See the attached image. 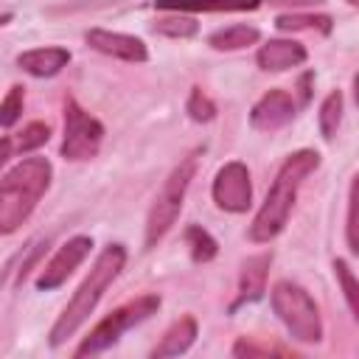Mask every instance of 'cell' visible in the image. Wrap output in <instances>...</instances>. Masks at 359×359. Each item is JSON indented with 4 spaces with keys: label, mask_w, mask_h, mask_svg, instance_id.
Masks as SVG:
<instances>
[{
    "label": "cell",
    "mask_w": 359,
    "mask_h": 359,
    "mask_svg": "<svg viewBox=\"0 0 359 359\" xmlns=\"http://www.w3.org/2000/svg\"><path fill=\"white\" fill-rule=\"evenodd\" d=\"M342 109H345V98H342V90H331L323 104H320V112H317V126H320V135L325 140H334L339 123H342Z\"/></svg>",
    "instance_id": "44dd1931"
},
{
    "label": "cell",
    "mask_w": 359,
    "mask_h": 359,
    "mask_svg": "<svg viewBox=\"0 0 359 359\" xmlns=\"http://www.w3.org/2000/svg\"><path fill=\"white\" fill-rule=\"evenodd\" d=\"M123 266H126V247L123 244H107L98 252L90 272L84 275V280L79 283V289L73 292V297L67 300V306L62 309L56 323L50 325V331H48L50 348H59L62 342H67L87 323V317L95 311L104 292L115 283V278L123 272Z\"/></svg>",
    "instance_id": "7a4b0ae2"
},
{
    "label": "cell",
    "mask_w": 359,
    "mask_h": 359,
    "mask_svg": "<svg viewBox=\"0 0 359 359\" xmlns=\"http://www.w3.org/2000/svg\"><path fill=\"white\" fill-rule=\"evenodd\" d=\"M154 34L171 36V39H191L199 34V22L191 14L182 11H165V17L154 20Z\"/></svg>",
    "instance_id": "7402d4cb"
},
{
    "label": "cell",
    "mask_w": 359,
    "mask_h": 359,
    "mask_svg": "<svg viewBox=\"0 0 359 359\" xmlns=\"http://www.w3.org/2000/svg\"><path fill=\"white\" fill-rule=\"evenodd\" d=\"M264 0H154L157 11L182 14H227V11H255Z\"/></svg>",
    "instance_id": "e0dca14e"
},
{
    "label": "cell",
    "mask_w": 359,
    "mask_h": 359,
    "mask_svg": "<svg viewBox=\"0 0 359 359\" xmlns=\"http://www.w3.org/2000/svg\"><path fill=\"white\" fill-rule=\"evenodd\" d=\"M182 241L188 247V255L194 264H208L219 255V241L199 224H188L185 233H182Z\"/></svg>",
    "instance_id": "ffe728a7"
},
{
    "label": "cell",
    "mask_w": 359,
    "mask_h": 359,
    "mask_svg": "<svg viewBox=\"0 0 359 359\" xmlns=\"http://www.w3.org/2000/svg\"><path fill=\"white\" fill-rule=\"evenodd\" d=\"M269 300L272 311L278 314V320L294 342L317 345L323 339V317L309 289H303L294 280H278L269 292Z\"/></svg>",
    "instance_id": "8992f818"
},
{
    "label": "cell",
    "mask_w": 359,
    "mask_h": 359,
    "mask_svg": "<svg viewBox=\"0 0 359 359\" xmlns=\"http://www.w3.org/2000/svg\"><path fill=\"white\" fill-rule=\"evenodd\" d=\"M269 6H317L323 0H266Z\"/></svg>",
    "instance_id": "f546056e"
},
{
    "label": "cell",
    "mask_w": 359,
    "mask_h": 359,
    "mask_svg": "<svg viewBox=\"0 0 359 359\" xmlns=\"http://www.w3.org/2000/svg\"><path fill=\"white\" fill-rule=\"evenodd\" d=\"M160 303H163V300H160V294H154V292H146V294H137L135 300L121 303L118 309H112L104 320H98V323L90 328V334L76 345L73 356L81 359V356H98V353L109 351L112 345L121 342V337H123L129 328H135V325H140L143 320H149L151 314H157Z\"/></svg>",
    "instance_id": "5b68a950"
},
{
    "label": "cell",
    "mask_w": 359,
    "mask_h": 359,
    "mask_svg": "<svg viewBox=\"0 0 359 359\" xmlns=\"http://www.w3.org/2000/svg\"><path fill=\"white\" fill-rule=\"evenodd\" d=\"M84 42L104 53V56H112V59H121V62H129V65H143L149 59V48L140 36H132V34H121V31H107V28H90L84 34Z\"/></svg>",
    "instance_id": "8fae6325"
},
{
    "label": "cell",
    "mask_w": 359,
    "mask_h": 359,
    "mask_svg": "<svg viewBox=\"0 0 359 359\" xmlns=\"http://www.w3.org/2000/svg\"><path fill=\"white\" fill-rule=\"evenodd\" d=\"M22 107H25V87L14 84L6 93V98L0 101V126L3 129H11L22 118Z\"/></svg>",
    "instance_id": "484cf974"
},
{
    "label": "cell",
    "mask_w": 359,
    "mask_h": 359,
    "mask_svg": "<svg viewBox=\"0 0 359 359\" xmlns=\"http://www.w3.org/2000/svg\"><path fill=\"white\" fill-rule=\"evenodd\" d=\"M185 112H188L191 121L208 123V121L216 118L219 109H216V104L210 101V95H208L202 87H191V93H188V98H185Z\"/></svg>",
    "instance_id": "cb8c5ba5"
},
{
    "label": "cell",
    "mask_w": 359,
    "mask_h": 359,
    "mask_svg": "<svg viewBox=\"0 0 359 359\" xmlns=\"http://www.w3.org/2000/svg\"><path fill=\"white\" fill-rule=\"evenodd\" d=\"M48 140H50V126H48L45 121H31V123H25L17 135H3V137H0V168H3L11 157L36 151V149L45 146Z\"/></svg>",
    "instance_id": "2e32d148"
},
{
    "label": "cell",
    "mask_w": 359,
    "mask_h": 359,
    "mask_svg": "<svg viewBox=\"0 0 359 359\" xmlns=\"http://www.w3.org/2000/svg\"><path fill=\"white\" fill-rule=\"evenodd\" d=\"M199 337V323L194 314H182L180 320H174L165 334L160 337V342L151 348V359H165V356H180L185 351H191V345Z\"/></svg>",
    "instance_id": "9a60e30c"
},
{
    "label": "cell",
    "mask_w": 359,
    "mask_h": 359,
    "mask_svg": "<svg viewBox=\"0 0 359 359\" xmlns=\"http://www.w3.org/2000/svg\"><path fill=\"white\" fill-rule=\"evenodd\" d=\"M320 163H323V157L317 149H297L280 163L261 208L255 210V216L247 227V238L252 244H269L272 238H278L283 233L303 180L311 177L320 168Z\"/></svg>",
    "instance_id": "6da1fadb"
},
{
    "label": "cell",
    "mask_w": 359,
    "mask_h": 359,
    "mask_svg": "<svg viewBox=\"0 0 359 359\" xmlns=\"http://www.w3.org/2000/svg\"><path fill=\"white\" fill-rule=\"evenodd\" d=\"M67 62H70V50L62 45H45V48H31L17 53V67L34 79H50L62 73Z\"/></svg>",
    "instance_id": "5bb4252c"
},
{
    "label": "cell",
    "mask_w": 359,
    "mask_h": 359,
    "mask_svg": "<svg viewBox=\"0 0 359 359\" xmlns=\"http://www.w3.org/2000/svg\"><path fill=\"white\" fill-rule=\"evenodd\" d=\"M309 59V50L303 42L292 39V36H278V39H266L258 53H255V65L266 73H283L292 67H300Z\"/></svg>",
    "instance_id": "7c38bea8"
},
{
    "label": "cell",
    "mask_w": 359,
    "mask_h": 359,
    "mask_svg": "<svg viewBox=\"0 0 359 359\" xmlns=\"http://www.w3.org/2000/svg\"><path fill=\"white\" fill-rule=\"evenodd\" d=\"M261 39V31L255 25H247V22H236V25H227V28H219L208 36V45L213 50H244L250 45H255Z\"/></svg>",
    "instance_id": "ac0fdd59"
},
{
    "label": "cell",
    "mask_w": 359,
    "mask_h": 359,
    "mask_svg": "<svg viewBox=\"0 0 359 359\" xmlns=\"http://www.w3.org/2000/svg\"><path fill=\"white\" fill-rule=\"evenodd\" d=\"M53 165L45 157H22L0 177V236L17 233L48 194Z\"/></svg>",
    "instance_id": "3957f363"
},
{
    "label": "cell",
    "mask_w": 359,
    "mask_h": 359,
    "mask_svg": "<svg viewBox=\"0 0 359 359\" xmlns=\"http://www.w3.org/2000/svg\"><path fill=\"white\" fill-rule=\"evenodd\" d=\"M334 275H337V283H339V289H342V297H345V303H348V311L353 314V317H359V300H356V278H353V269L348 266V261L345 258H337L334 261Z\"/></svg>",
    "instance_id": "d4e9b609"
},
{
    "label": "cell",
    "mask_w": 359,
    "mask_h": 359,
    "mask_svg": "<svg viewBox=\"0 0 359 359\" xmlns=\"http://www.w3.org/2000/svg\"><path fill=\"white\" fill-rule=\"evenodd\" d=\"M233 356H238V359H264V356H289L292 351L289 348H283V345H269V342H258L255 337H238L236 342H233V351H230Z\"/></svg>",
    "instance_id": "603a6c76"
},
{
    "label": "cell",
    "mask_w": 359,
    "mask_h": 359,
    "mask_svg": "<svg viewBox=\"0 0 359 359\" xmlns=\"http://www.w3.org/2000/svg\"><path fill=\"white\" fill-rule=\"evenodd\" d=\"M297 115V104L294 95L289 90H266L250 109V123L258 132H278L286 123H292V118Z\"/></svg>",
    "instance_id": "30bf717a"
},
{
    "label": "cell",
    "mask_w": 359,
    "mask_h": 359,
    "mask_svg": "<svg viewBox=\"0 0 359 359\" xmlns=\"http://www.w3.org/2000/svg\"><path fill=\"white\" fill-rule=\"evenodd\" d=\"M210 196L219 210L224 213H244L252 205V182H250V168L241 160L224 163L210 185Z\"/></svg>",
    "instance_id": "ba28073f"
},
{
    "label": "cell",
    "mask_w": 359,
    "mask_h": 359,
    "mask_svg": "<svg viewBox=\"0 0 359 359\" xmlns=\"http://www.w3.org/2000/svg\"><path fill=\"white\" fill-rule=\"evenodd\" d=\"M104 143V123L90 115L73 95L65 98V135H62V157L70 163H84L98 154Z\"/></svg>",
    "instance_id": "52a82bcc"
},
{
    "label": "cell",
    "mask_w": 359,
    "mask_h": 359,
    "mask_svg": "<svg viewBox=\"0 0 359 359\" xmlns=\"http://www.w3.org/2000/svg\"><path fill=\"white\" fill-rule=\"evenodd\" d=\"M345 3H348V6H353V8L359 6V0H345Z\"/></svg>",
    "instance_id": "1f68e13d"
},
{
    "label": "cell",
    "mask_w": 359,
    "mask_h": 359,
    "mask_svg": "<svg viewBox=\"0 0 359 359\" xmlns=\"http://www.w3.org/2000/svg\"><path fill=\"white\" fill-rule=\"evenodd\" d=\"M48 250V241L42 238V241H34L31 244V250H28V255L22 258V264H20V269H17V286L20 283H25V278H28V272L39 264V258H42V252Z\"/></svg>",
    "instance_id": "83f0119b"
},
{
    "label": "cell",
    "mask_w": 359,
    "mask_h": 359,
    "mask_svg": "<svg viewBox=\"0 0 359 359\" xmlns=\"http://www.w3.org/2000/svg\"><path fill=\"white\" fill-rule=\"evenodd\" d=\"M199 149L185 154L174 168L171 174L163 180L149 213H146V230H143V250H154L165 233L177 224L180 219V210H182V202H185V194L191 188V180L196 174V165H199Z\"/></svg>",
    "instance_id": "277c9868"
},
{
    "label": "cell",
    "mask_w": 359,
    "mask_h": 359,
    "mask_svg": "<svg viewBox=\"0 0 359 359\" xmlns=\"http://www.w3.org/2000/svg\"><path fill=\"white\" fill-rule=\"evenodd\" d=\"M314 70H306V73H300V79H297V101L294 104H300V107H306L309 101H311V87H314Z\"/></svg>",
    "instance_id": "f1b7e54d"
},
{
    "label": "cell",
    "mask_w": 359,
    "mask_h": 359,
    "mask_svg": "<svg viewBox=\"0 0 359 359\" xmlns=\"http://www.w3.org/2000/svg\"><path fill=\"white\" fill-rule=\"evenodd\" d=\"M345 241L351 255H359V241H356V177L351 180L348 188V216H345Z\"/></svg>",
    "instance_id": "4316f807"
},
{
    "label": "cell",
    "mask_w": 359,
    "mask_h": 359,
    "mask_svg": "<svg viewBox=\"0 0 359 359\" xmlns=\"http://www.w3.org/2000/svg\"><path fill=\"white\" fill-rule=\"evenodd\" d=\"M8 20H11V14H0V25H6Z\"/></svg>",
    "instance_id": "4dcf8cb0"
},
{
    "label": "cell",
    "mask_w": 359,
    "mask_h": 359,
    "mask_svg": "<svg viewBox=\"0 0 359 359\" xmlns=\"http://www.w3.org/2000/svg\"><path fill=\"white\" fill-rule=\"evenodd\" d=\"M269 266H272V252H258V255H250L244 264H241V275H238V294L236 300L230 303V314H236L241 306L247 303H255L264 297L266 292V275H269Z\"/></svg>",
    "instance_id": "4fadbf2b"
},
{
    "label": "cell",
    "mask_w": 359,
    "mask_h": 359,
    "mask_svg": "<svg viewBox=\"0 0 359 359\" xmlns=\"http://www.w3.org/2000/svg\"><path fill=\"white\" fill-rule=\"evenodd\" d=\"M278 31H317L328 36L334 31V17L331 14H303V11H286L275 17Z\"/></svg>",
    "instance_id": "d6986e66"
},
{
    "label": "cell",
    "mask_w": 359,
    "mask_h": 359,
    "mask_svg": "<svg viewBox=\"0 0 359 359\" xmlns=\"http://www.w3.org/2000/svg\"><path fill=\"white\" fill-rule=\"evenodd\" d=\"M90 250H93V238L90 236H70L53 255H50V261L45 264V266H39V275H36V289L39 292H53V289H59L81 264H84V258L90 255Z\"/></svg>",
    "instance_id": "9c48e42d"
}]
</instances>
